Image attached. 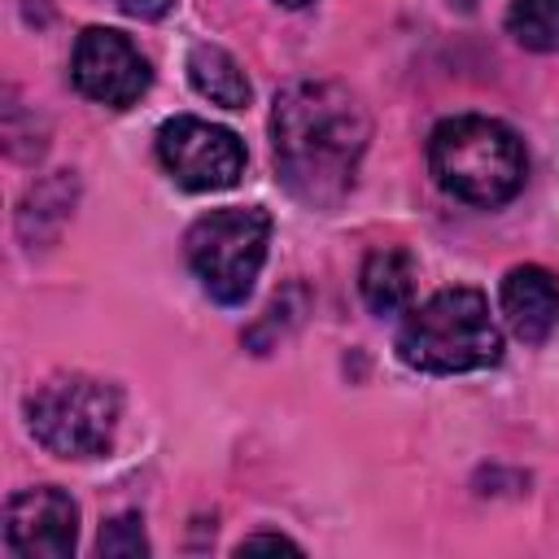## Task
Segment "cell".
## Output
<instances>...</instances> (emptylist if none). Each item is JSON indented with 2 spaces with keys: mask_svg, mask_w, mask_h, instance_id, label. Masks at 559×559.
I'll list each match as a JSON object with an SVG mask.
<instances>
[{
  "mask_svg": "<svg viewBox=\"0 0 559 559\" xmlns=\"http://www.w3.org/2000/svg\"><path fill=\"white\" fill-rule=\"evenodd\" d=\"M367 140L371 118L345 83L297 79L275 96L271 144L280 179L297 201L314 210H332L349 197Z\"/></svg>",
  "mask_w": 559,
  "mask_h": 559,
  "instance_id": "obj_1",
  "label": "cell"
},
{
  "mask_svg": "<svg viewBox=\"0 0 559 559\" xmlns=\"http://www.w3.org/2000/svg\"><path fill=\"white\" fill-rule=\"evenodd\" d=\"M428 170L432 179L467 205H502L524 188L528 162L515 131L498 118L459 114L432 127L428 135Z\"/></svg>",
  "mask_w": 559,
  "mask_h": 559,
  "instance_id": "obj_2",
  "label": "cell"
},
{
  "mask_svg": "<svg viewBox=\"0 0 559 559\" xmlns=\"http://www.w3.org/2000/svg\"><path fill=\"white\" fill-rule=\"evenodd\" d=\"M397 358L428 376L485 371L502 358V332L476 288H441L397 328Z\"/></svg>",
  "mask_w": 559,
  "mask_h": 559,
  "instance_id": "obj_3",
  "label": "cell"
},
{
  "mask_svg": "<svg viewBox=\"0 0 559 559\" xmlns=\"http://www.w3.org/2000/svg\"><path fill=\"white\" fill-rule=\"evenodd\" d=\"M266 245H271V214L258 205L210 210L183 236L192 275L223 306H240L253 293V280L266 262Z\"/></svg>",
  "mask_w": 559,
  "mask_h": 559,
  "instance_id": "obj_4",
  "label": "cell"
},
{
  "mask_svg": "<svg viewBox=\"0 0 559 559\" xmlns=\"http://www.w3.org/2000/svg\"><path fill=\"white\" fill-rule=\"evenodd\" d=\"M26 424L35 441L57 459L105 454L118 428V389L83 371H61L31 393Z\"/></svg>",
  "mask_w": 559,
  "mask_h": 559,
  "instance_id": "obj_5",
  "label": "cell"
},
{
  "mask_svg": "<svg viewBox=\"0 0 559 559\" xmlns=\"http://www.w3.org/2000/svg\"><path fill=\"white\" fill-rule=\"evenodd\" d=\"M157 157L188 192H223L245 175V144L236 131L179 114L157 131Z\"/></svg>",
  "mask_w": 559,
  "mask_h": 559,
  "instance_id": "obj_6",
  "label": "cell"
},
{
  "mask_svg": "<svg viewBox=\"0 0 559 559\" xmlns=\"http://www.w3.org/2000/svg\"><path fill=\"white\" fill-rule=\"evenodd\" d=\"M74 87L109 109H127L148 92V61L135 52V44L122 31L87 26L70 57Z\"/></svg>",
  "mask_w": 559,
  "mask_h": 559,
  "instance_id": "obj_7",
  "label": "cell"
},
{
  "mask_svg": "<svg viewBox=\"0 0 559 559\" xmlns=\"http://www.w3.org/2000/svg\"><path fill=\"white\" fill-rule=\"evenodd\" d=\"M79 542V507L57 485L22 489L4 507V546L17 559H66Z\"/></svg>",
  "mask_w": 559,
  "mask_h": 559,
  "instance_id": "obj_8",
  "label": "cell"
},
{
  "mask_svg": "<svg viewBox=\"0 0 559 559\" xmlns=\"http://www.w3.org/2000/svg\"><path fill=\"white\" fill-rule=\"evenodd\" d=\"M502 314H507V328L528 341V345H542L555 328H559V280L546 271V266H511L507 280H502Z\"/></svg>",
  "mask_w": 559,
  "mask_h": 559,
  "instance_id": "obj_9",
  "label": "cell"
},
{
  "mask_svg": "<svg viewBox=\"0 0 559 559\" xmlns=\"http://www.w3.org/2000/svg\"><path fill=\"white\" fill-rule=\"evenodd\" d=\"M358 288L371 314H402L415 297V258L406 249H376L358 271Z\"/></svg>",
  "mask_w": 559,
  "mask_h": 559,
  "instance_id": "obj_10",
  "label": "cell"
},
{
  "mask_svg": "<svg viewBox=\"0 0 559 559\" xmlns=\"http://www.w3.org/2000/svg\"><path fill=\"white\" fill-rule=\"evenodd\" d=\"M188 79H192V87H197L205 100H214V105H223V109H245L249 96H253V87H249L240 61H236L227 48H218V44H197V48L188 52Z\"/></svg>",
  "mask_w": 559,
  "mask_h": 559,
  "instance_id": "obj_11",
  "label": "cell"
},
{
  "mask_svg": "<svg viewBox=\"0 0 559 559\" xmlns=\"http://www.w3.org/2000/svg\"><path fill=\"white\" fill-rule=\"evenodd\" d=\"M507 31L533 52H559V0H511Z\"/></svg>",
  "mask_w": 559,
  "mask_h": 559,
  "instance_id": "obj_12",
  "label": "cell"
},
{
  "mask_svg": "<svg viewBox=\"0 0 559 559\" xmlns=\"http://www.w3.org/2000/svg\"><path fill=\"white\" fill-rule=\"evenodd\" d=\"M100 555H109V559H140V555H148V537H144V528H140V520L135 515H118V520H109L105 528H100Z\"/></svg>",
  "mask_w": 559,
  "mask_h": 559,
  "instance_id": "obj_13",
  "label": "cell"
},
{
  "mask_svg": "<svg viewBox=\"0 0 559 559\" xmlns=\"http://www.w3.org/2000/svg\"><path fill=\"white\" fill-rule=\"evenodd\" d=\"M114 9H122L127 17H162L175 0H109Z\"/></svg>",
  "mask_w": 559,
  "mask_h": 559,
  "instance_id": "obj_14",
  "label": "cell"
},
{
  "mask_svg": "<svg viewBox=\"0 0 559 559\" xmlns=\"http://www.w3.org/2000/svg\"><path fill=\"white\" fill-rule=\"evenodd\" d=\"M245 550H301V546L288 542V537H280V533H258V537H245L240 542V555Z\"/></svg>",
  "mask_w": 559,
  "mask_h": 559,
  "instance_id": "obj_15",
  "label": "cell"
},
{
  "mask_svg": "<svg viewBox=\"0 0 559 559\" xmlns=\"http://www.w3.org/2000/svg\"><path fill=\"white\" fill-rule=\"evenodd\" d=\"M284 9H301V4H310V0H280Z\"/></svg>",
  "mask_w": 559,
  "mask_h": 559,
  "instance_id": "obj_16",
  "label": "cell"
}]
</instances>
